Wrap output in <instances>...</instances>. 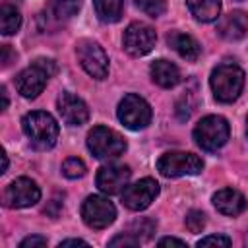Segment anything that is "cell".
Segmentation results:
<instances>
[{"label":"cell","mask_w":248,"mask_h":248,"mask_svg":"<svg viewBox=\"0 0 248 248\" xmlns=\"http://www.w3.org/2000/svg\"><path fill=\"white\" fill-rule=\"evenodd\" d=\"M56 72V64L50 58H37L31 66L21 70L16 78V89L25 99H35L43 93L48 78Z\"/></svg>","instance_id":"cell-3"},{"label":"cell","mask_w":248,"mask_h":248,"mask_svg":"<svg viewBox=\"0 0 248 248\" xmlns=\"http://www.w3.org/2000/svg\"><path fill=\"white\" fill-rule=\"evenodd\" d=\"M169 45L178 52V56H182L184 60H198L202 48H200V43L192 37V35H186V33H172L169 35Z\"/></svg>","instance_id":"cell-18"},{"label":"cell","mask_w":248,"mask_h":248,"mask_svg":"<svg viewBox=\"0 0 248 248\" xmlns=\"http://www.w3.org/2000/svg\"><path fill=\"white\" fill-rule=\"evenodd\" d=\"M203 169V161L186 151H170L159 157L157 161V170L167 176V178H176V176H194L200 174Z\"/></svg>","instance_id":"cell-6"},{"label":"cell","mask_w":248,"mask_h":248,"mask_svg":"<svg viewBox=\"0 0 248 248\" xmlns=\"http://www.w3.org/2000/svg\"><path fill=\"white\" fill-rule=\"evenodd\" d=\"M157 196H159V184L153 178H141L134 184H128L120 194L122 203L132 211H141L149 207Z\"/></svg>","instance_id":"cell-11"},{"label":"cell","mask_w":248,"mask_h":248,"mask_svg":"<svg viewBox=\"0 0 248 248\" xmlns=\"http://www.w3.org/2000/svg\"><path fill=\"white\" fill-rule=\"evenodd\" d=\"M159 246H180V248H184L186 242L180 240V238H174V236H167V238H161L159 240Z\"/></svg>","instance_id":"cell-30"},{"label":"cell","mask_w":248,"mask_h":248,"mask_svg":"<svg viewBox=\"0 0 248 248\" xmlns=\"http://www.w3.org/2000/svg\"><path fill=\"white\" fill-rule=\"evenodd\" d=\"M95 14L103 23H114L120 19L124 10V0H93Z\"/></svg>","instance_id":"cell-21"},{"label":"cell","mask_w":248,"mask_h":248,"mask_svg":"<svg viewBox=\"0 0 248 248\" xmlns=\"http://www.w3.org/2000/svg\"><path fill=\"white\" fill-rule=\"evenodd\" d=\"M81 217L91 229H107L116 219V207L105 196H89L81 203Z\"/></svg>","instance_id":"cell-9"},{"label":"cell","mask_w":248,"mask_h":248,"mask_svg":"<svg viewBox=\"0 0 248 248\" xmlns=\"http://www.w3.org/2000/svg\"><path fill=\"white\" fill-rule=\"evenodd\" d=\"M56 107H58L62 120L70 126H81L89 120V107L85 105L83 99H79L78 95H74L70 91H64L58 95Z\"/></svg>","instance_id":"cell-14"},{"label":"cell","mask_w":248,"mask_h":248,"mask_svg":"<svg viewBox=\"0 0 248 248\" xmlns=\"http://www.w3.org/2000/svg\"><path fill=\"white\" fill-rule=\"evenodd\" d=\"M39 200H41V190H39L37 182L31 178H25V176L10 182L4 192V203L8 207H16V209L31 207Z\"/></svg>","instance_id":"cell-12"},{"label":"cell","mask_w":248,"mask_h":248,"mask_svg":"<svg viewBox=\"0 0 248 248\" xmlns=\"http://www.w3.org/2000/svg\"><path fill=\"white\" fill-rule=\"evenodd\" d=\"M149 74H151V79L159 85V87H165V89H170L174 87L178 81H180V72L178 68L169 62V60H155L149 68Z\"/></svg>","instance_id":"cell-17"},{"label":"cell","mask_w":248,"mask_h":248,"mask_svg":"<svg viewBox=\"0 0 248 248\" xmlns=\"http://www.w3.org/2000/svg\"><path fill=\"white\" fill-rule=\"evenodd\" d=\"M248 31V16L240 10L229 12L219 17L217 33L227 41H240Z\"/></svg>","instance_id":"cell-16"},{"label":"cell","mask_w":248,"mask_h":248,"mask_svg":"<svg viewBox=\"0 0 248 248\" xmlns=\"http://www.w3.org/2000/svg\"><path fill=\"white\" fill-rule=\"evenodd\" d=\"M76 54L81 68L95 79H105L108 76V56L103 46L91 39H81L76 45Z\"/></svg>","instance_id":"cell-7"},{"label":"cell","mask_w":248,"mask_h":248,"mask_svg":"<svg viewBox=\"0 0 248 248\" xmlns=\"http://www.w3.org/2000/svg\"><path fill=\"white\" fill-rule=\"evenodd\" d=\"M85 163L81 161V159H78V157H70V159H66L64 163H62V174L66 176V178H81L83 174H85Z\"/></svg>","instance_id":"cell-24"},{"label":"cell","mask_w":248,"mask_h":248,"mask_svg":"<svg viewBox=\"0 0 248 248\" xmlns=\"http://www.w3.org/2000/svg\"><path fill=\"white\" fill-rule=\"evenodd\" d=\"M211 202H213V205H215V209H217L219 213L229 215V217L240 215V213L246 209V205H248L246 198H244L238 190H232V188L217 190V192L213 194Z\"/></svg>","instance_id":"cell-15"},{"label":"cell","mask_w":248,"mask_h":248,"mask_svg":"<svg viewBox=\"0 0 248 248\" xmlns=\"http://www.w3.org/2000/svg\"><path fill=\"white\" fill-rule=\"evenodd\" d=\"M2 64L4 66L10 64V46L8 45H2Z\"/></svg>","instance_id":"cell-32"},{"label":"cell","mask_w":248,"mask_h":248,"mask_svg":"<svg viewBox=\"0 0 248 248\" xmlns=\"http://www.w3.org/2000/svg\"><path fill=\"white\" fill-rule=\"evenodd\" d=\"M70 246H89V244L81 238H68V240H62L58 244V248H70Z\"/></svg>","instance_id":"cell-31"},{"label":"cell","mask_w":248,"mask_h":248,"mask_svg":"<svg viewBox=\"0 0 248 248\" xmlns=\"http://www.w3.org/2000/svg\"><path fill=\"white\" fill-rule=\"evenodd\" d=\"M190 14L203 23L219 19L221 14V0H186Z\"/></svg>","instance_id":"cell-19"},{"label":"cell","mask_w":248,"mask_h":248,"mask_svg":"<svg viewBox=\"0 0 248 248\" xmlns=\"http://www.w3.org/2000/svg\"><path fill=\"white\" fill-rule=\"evenodd\" d=\"M246 136H248V116H246Z\"/></svg>","instance_id":"cell-35"},{"label":"cell","mask_w":248,"mask_h":248,"mask_svg":"<svg viewBox=\"0 0 248 248\" xmlns=\"http://www.w3.org/2000/svg\"><path fill=\"white\" fill-rule=\"evenodd\" d=\"M134 2H136V6H138L143 14L151 16V17H159V16H163L165 10H167V2H165V0H134Z\"/></svg>","instance_id":"cell-25"},{"label":"cell","mask_w":248,"mask_h":248,"mask_svg":"<svg viewBox=\"0 0 248 248\" xmlns=\"http://www.w3.org/2000/svg\"><path fill=\"white\" fill-rule=\"evenodd\" d=\"M155 41H157V35L153 31V27L143 23V21L130 23L124 31V37H122L124 50L130 56H145L147 52L153 50Z\"/></svg>","instance_id":"cell-10"},{"label":"cell","mask_w":248,"mask_h":248,"mask_svg":"<svg viewBox=\"0 0 248 248\" xmlns=\"http://www.w3.org/2000/svg\"><path fill=\"white\" fill-rule=\"evenodd\" d=\"M155 229H157V223H155L153 219H149V217H140V219H136V221L128 227V232L134 234V236L141 242V240H149V238L153 236Z\"/></svg>","instance_id":"cell-23"},{"label":"cell","mask_w":248,"mask_h":248,"mask_svg":"<svg viewBox=\"0 0 248 248\" xmlns=\"http://www.w3.org/2000/svg\"><path fill=\"white\" fill-rule=\"evenodd\" d=\"M209 85L219 103H232L244 87V72L236 64H219L211 72Z\"/></svg>","instance_id":"cell-2"},{"label":"cell","mask_w":248,"mask_h":248,"mask_svg":"<svg viewBox=\"0 0 248 248\" xmlns=\"http://www.w3.org/2000/svg\"><path fill=\"white\" fill-rule=\"evenodd\" d=\"M198 246L200 248L202 246H223L225 248V246H231V238L225 234H207L198 240Z\"/></svg>","instance_id":"cell-27"},{"label":"cell","mask_w":248,"mask_h":248,"mask_svg":"<svg viewBox=\"0 0 248 248\" xmlns=\"http://www.w3.org/2000/svg\"><path fill=\"white\" fill-rule=\"evenodd\" d=\"M81 8V0H48V6H46V16L60 23V21H66L70 17H74Z\"/></svg>","instance_id":"cell-20"},{"label":"cell","mask_w":248,"mask_h":248,"mask_svg":"<svg viewBox=\"0 0 248 248\" xmlns=\"http://www.w3.org/2000/svg\"><path fill=\"white\" fill-rule=\"evenodd\" d=\"M130 176H132V170H130L128 165L112 163V165H103L97 170L95 182H97V188L103 194L110 196V194H120L128 186Z\"/></svg>","instance_id":"cell-13"},{"label":"cell","mask_w":248,"mask_h":248,"mask_svg":"<svg viewBox=\"0 0 248 248\" xmlns=\"http://www.w3.org/2000/svg\"><path fill=\"white\" fill-rule=\"evenodd\" d=\"M21 126H23V132L35 149L45 151V149L54 147L60 128H58V122L52 118V114H48L45 110L27 112L21 120Z\"/></svg>","instance_id":"cell-1"},{"label":"cell","mask_w":248,"mask_h":248,"mask_svg":"<svg viewBox=\"0 0 248 248\" xmlns=\"http://www.w3.org/2000/svg\"><path fill=\"white\" fill-rule=\"evenodd\" d=\"M6 169H8V155L6 151H2V172H6Z\"/></svg>","instance_id":"cell-34"},{"label":"cell","mask_w":248,"mask_h":248,"mask_svg":"<svg viewBox=\"0 0 248 248\" xmlns=\"http://www.w3.org/2000/svg\"><path fill=\"white\" fill-rule=\"evenodd\" d=\"M87 147L97 159H114L126 151V140L107 126H95L87 134Z\"/></svg>","instance_id":"cell-5"},{"label":"cell","mask_w":248,"mask_h":248,"mask_svg":"<svg viewBox=\"0 0 248 248\" xmlns=\"http://www.w3.org/2000/svg\"><path fill=\"white\" fill-rule=\"evenodd\" d=\"M46 246V238L45 236H39V234H33V236H27L19 242V248H43Z\"/></svg>","instance_id":"cell-29"},{"label":"cell","mask_w":248,"mask_h":248,"mask_svg":"<svg viewBox=\"0 0 248 248\" xmlns=\"http://www.w3.org/2000/svg\"><path fill=\"white\" fill-rule=\"evenodd\" d=\"M140 244V240L134 236V234H130V232H124V234H118V236H114L110 242H108V246L110 248H118V246H126V248H134V246H138Z\"/></svg>","instance_id":"cell-28"},{"label":"cell","mask_w":248,"mask_h":248,"mask_svg":"<svg viewBox=\"0 0 248 248\" xmlns=\"http://www.w3.org/2000/svg\"><path fill=\"white\" fill-rule=\"evenodd\" d=\"M184 223H186V229H188L190 232H202V229L205 227V215H203L202 211H198V209H192V211L186 215Z\"/></svg>","instance_id":"cell-26"},{"label":"cell","mask_w":248,"mask_h":248,"mask_svg":"<svg viewBox=\"0 0 248 248\" xmlns=\"http://www.w3.org/2000/svg\"><path fill=\"white\" fill-rule=\"evenodd\" d=\"M116 114H118V120L130 130H141L151 122L149 103L136 93H128L120 99Z\"/></svg>","instance_id":"cell-8"},{"label":"cell","mask_w":248,"mask_h":248,"mask_svg":"<svg viewBox=\"0 0 248 248\" xmlns=\"http://www.w3.org/2000/svg\"><path fill=\"white\" fill-rule=\"evenodd\" d=\"M2 110H6L8 108V93H6V87H2Z\"/></svg>","instance_id":"cell-33"},{"label":"cell","mask_w":248,"mask_h":248,"mask_svg":"<svg viewBox=\"0 0 248 248\" xmlns=\"http://www.w3.org/2000/svg\"><path fill=\"white\" fill-rule=\"evenodd\" d=\"M21 27V14L16 6L4 4L0 8V31L2 35H14Z\"/></svg>","instance_id":"cell-22"},{"label":"cell","mask_w":248,"mask_h":248,"mask_svg":"<svg viewBox=\"0 0 248 248\" xmlns=\"http://www.w3.org/2000/svg\"><path fill=\"white\" fill-rule=\"evenodd\" d=\"M229 122L219 114L203 116L194 128V140L203 151H217L229 140Z\"/></svg>","instance_id":"cell-4"}]
</instances>
